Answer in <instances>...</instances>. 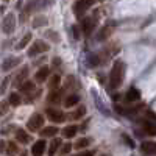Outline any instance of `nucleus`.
Listing matches in <instances>:
<instances>
[{"label":"nucleus","instance_id":"f257e3e1","mask_svg":"<svg viewBox=\"0 0 156 156\" xmlns=\"http://www.w3.org/2000/svg\"><path fill=\"white\" fill-rule=\"evenodd\" d=\"M125 78V64L122 61H115L109 73V86L111 89H119Z\"/></svg>","mask_w":156,"mask_h":156},{"label":"nucleus","instance_id":"f03ea898","mask_svg":"<svg viewBox=\"0 0 156 156\" xmlns=\"http://www.w3.org/2000/svg\"><path fill=\"white\" fill-rule=\"evenodd\" d=\"M98 0H78V2L75 3V6H73V11H75V14L80 17V16H83L84 12L92 6L94 3H97Z\"/></svg>","mask_w":156,"mask_h":156},{"label":"nucleus","instance_id":"7ed1b4c3","mask_svg":"<svg viewBox=\"0 0 156 156\" xmlns=\"http://www.w3.org/2000/svg\"><path fill=\"white\" fill-rule=\"evenodd\" d=\"M42 126H44V117L41 114H33L27 122V128L30 131H37V129H41Z\"/></svg>","mask_w":156,"mask_h":156},{"label":"nucleus","instance_id":"20e7f679","mask_svg":"<svg viewBox=\"0 0 156 156\" xmlns=\"http://www.w3.org/2000/svg\"><path fill=\"white\" fill-rule=\"evenodd\" d=\"M48 50V45L44 42V41H34L33 45L28 48V56L33 58V56H37V55H41L44 53V51Z\"/></svg>","mask_w":156,"mask_h":156},{"label":"nucleus","instance_id":"39448f33","mask_svg":"<svg viewBox=\"0 0 156 156\" xmlns=\"http://www.w3.org/2000/svg\"><path fill=\"white\" fill-rule=\"evenodd\" d=\"M45 114H47V117L51 120V122H55V123H61V122H64L66 120V115H64L59 109H53V108H47V111H45Z\"/></svg>","mask_w":156,"mask_h":156},{"label":"nucleus","instance_id":"423d86ee","mask_svg":"<svg viewBox=\"0 0 156 156\" xmlns=\"http://www.w3.org/2000/svg\"><path fill=\"white\" fill-rule=\"evenodd\" d=\"M14 28H16V16L12 14V12H9V14L3 19V33L9 34V33L14 31Z\"/></svg>","mask_w":156,"mask_h":156},{"label":"nucleus","instance_id":"0eeeda50","mask_svg":"<svg viewBox=\"0 0 156 156\" xmlns=\"http://www.w3.org/2000/svg\"><path fill=\"white\" fill-rule=\"evenodd\" d=\"M95 23H97V17L95 16H89V17H84L83 20V25H81V30L84 34H90L92 30L95 28Z\"/></svg>","mask_w":156,"mask_h":156},{"label":"nucleus","instance_id":"6e6552de","mask_svg":"<svg viewBox=\"0 0 156 156\" xmlns=\"http://www.w3.org/2000/svg\"><path fill=\"white\" fill-rule=\"evenodd\" d=\"M19 64H20V58H16V56H9V58H6V59L3 61V64H2V69H3L5 72H8V70H11L12 67L19 66Z\"/></svg>","mask_w":156,"mask_h":156},{"label":"nucleus","instance_id":"1a4fd4ad","mask_svg":"<svg viewBox=\"0 0 156 156\" xmlns=\"http://www.w3.org/2000/svg\"><path fill=\"white\" fill-rule=\"evenodd\" d=\"M140 150L145 154H156V142L154 140H145L140 144Z\"/></svg>","mask_w":156,"mask_h":156},{"label":"nucleus","instance_id":"9d476101","mask_svg":"<svg viewBox=\"0 0 156 156\" xmlns=\"http://www.w3.org/2000/svg\"><path fill=\"white\" fill-rule=\"evenodd\" d=\"M139 98H140L139 89H136V87H129V90H128L126 95H125V101H126V103H134V101H137Z\"/></svg>","mask_w":156,"mask_h":156},{"label":"nucleus","instance_id":"9b49d317","mask_svg":"<svg viewBox=\"0 0 156 156\" xmlns=\"http://www.w3.org/2000/svg\"><path fill=\"white\" fill-rule=\"evenodd\" d=\"M45 151V140H37L31 147V154L33 156H42Z\"/></svg>","mask_w":156,"mask_h":156},{"label":"nucleus","instance_id":"f8f14e48","mask_svg":"<svg viewBox=\"0 0 156 156\" xmlns=\"http://www.w3.org/2000/svg\"><path fill=\"white\" fill-rule=\"evenodd\" d=\"M48 73H50V69H48L47 66H42L41 69H39V70L36 72V75H34V78H36V81H37V83H44V81L47 80V76H48Z\"/></svg>","mask_w":156,"mask_h":156},{"label":"nucleus","instance_id":"ddd939ff","mask_svg":"<svg viewBox=\"0 0 156 156\" xmlns=\"http://www.w3.org/2000/svg\"><path fill=\"white\" fill-rule=\"evenodd\" d=\"M28 76V67H23L17 75H16V81H14V84L16 86H22L23 83H25V78Z\"/></svg>","mask_w":156,"mask_h":156},{"label":"nucleus","instance_id":"4468645a","mask_svg":"<svg viewBox=\"0 0 156 156\" xmlns=\"http://www.w3.org/2000/svg\"><path fill=\"white\" fill-rule=\"evenodd\" d=\"M59 148H61V140L59 139H53L50 142V145H48V156H55Z\"/></svg>","mask_w":156,"mask_h":156},{"label":"nucleus","instance_id":"2eb2a0df","mask_svg":"<svg viewBox=\"0 0 156 156\" xmlns=\"http://www.w3.org/2000/svg\"><path fill=\"white\" fill-rule=\"evenodd\" d=\"M61 97H62V90H59V89L51 90V92L48 94V101L53 103V105H56V103L61 101Z\"/></svg>","mask_w":156,"mask_h":156},{"label":"nucleus","instance_id":"dca6fc26","mask_svg":"<svg viewBox=\"0 0 156 156\" xmlns=\"http://www.w3.org/2000/svg\"><path fill=\"white\" fill-rule=\"evenodd\" d=\"M78 101H80V97H78L76 94L67 95V97H66V100H64V106H66V108H72V106H75V105H76Z\"/></svg>","mask_w":156,"mask_h":156},{"label":"nucleus","instance_id":"f3484780","mask_svg":"<svg viewBox=\"0 0 156 156\" xmlns=\"http://www.w3.org/2000/svg\"><path fill=\"white\" fill-rule=\"evenodd\" d=\"M56 133H58L56 126H47V128L41 129V136L42 137H53V136H56Z\"/></svg>","mask_w":156,"mask_h":156},{"label":"nucleus","instance_id":"a211bd4d","mask_svg":"<svg viewBox=\"0 0 156 156\" xmlns=\"http://www.w3.org/2000/svg\"><path fill=\"white\" fill-rule=\"evenodd\" d=\"M16 140H19L20 144H28L30 136L27 134V131H23V129H17L16 131Z\"/></svg>","mask_w":156,"mask_h":156},{"label":"nucleus","instance_id":"6ab92c4d","mask_svg":"<svg viewBox=\"0 0 156 156\" xmlns=\"http://www.w3.org/2000/svg\"><path fill=\"white\" fill-rule=\"evenodd\" d=\"M34 83L33 81H25L22 86H20V90H22V94H27V95H30V94H33L34 92Z\"/></svg>","mask_w":156,"mask_h":156},{"label":"nucleus","instance_id":"aec40b11","mask_svg":"<svg viewBox=\"0 0 156 156\" xmlns=\"http://www.w3.org/2000/svg\"><path fill=\"white\" fill-rule=\"evenodd\" d=\"M142 128H144V131L150 136H156V125L151 123V122H144L142 123Z\"/></svg>","mask_w":156,"mask_h":156},{"label":"nucleus","instance_id":"412c9836","mask_svg":"<svg viewBox=\"0 0 156 156\" xmlns=\"http://www.w3.org/2000/svg\"><path fill=\"white\" fill-rule=\"evenodd\" d=\"M76 131H78V126H76V125H69V126L64 128V137L72 139V137L76 134Z\"/></svg>","mask_w":156,"mask_h":156},{"label":"nucleus","instance_id":"4be33fe9","mask_svg":"<svg viewBox=\"0 0 156 156\" xmlns=\"http://www.w3.org/2000/svg\"><path fill=\"white\" fill-rule=\"evenodd\" d=\"M59 83H61L59 75H53V76L50 78V81H48V89L50 90H56L59 87Z\"/></svg>","mask_w":156,"mask_h":156},{"label":"nucleus","instance_id":"5701e85b","mask_svg":"<svg viewBox=\"0 0 156 156\" xmlns=\"http://www.w3.org/2000/svg\"><path fill=\"white\" fill-rule=\"evenodd\" d=\"M17 153H19L17 145H16L12 140H9L8 144H6V154H9V156H14V154H17Z\"/></svg>","mask_w":156,"mask_h":156},{"label":"nucleus","instance_id":"b1692460","mask_svg":"<svg viewBox=\"0 0 156 156\" xmlns=\"http://www.w3.org/2000/svg\"><path fill=\"white\" fill-rule=\"evenodd\" d=\"M109 34H111V28L109 27H103L101 30H100V33H98V41H105L106 37H109Z\"/></svg>","mask_w":156,"mask_h":156},{"label":"nucleus","instance_id":"393cba45","mask_svg":"<svg viewBox=\"0 0 156 156\" xmlns=\"http://www.w3.org/2000/svg\"><path fill=\"white\" fill-rule=\"evenodd\" d=\"M30 41H31V33H27V34L23 36L22 41L17 44V48H19V50H20V48H25V47L28 45V42H30Z\"/></svg>","mask_w":156,"mask_h":156},{"label":"nucleus","instance_id":"a878e982","mask_svg":"<svg viewBox=\"0 0 156 156\" xmlns=\"http://www.w3.org/2000/svg\"><path fill=\"white\" fill-rule=\"evenodd\" d=\"M12 106H19L20 103H22V100H20V97L17 95V94H9V100H8Z\"/></svg>","mask_w":156,"mask_h":156},{"label":"nucleus","instance_id":"bb28decb","mask_svg":"<svg viewBox=\"0 0 156 156\" xmlns=\"http://www.w3.org/2000/svg\"><path fill=\"white\" fill-rule=\"evenodd\" d=\"M87 64H89V67L98 66V56L97 55H87Z\"/></svg>","mask_w":156,"mask_h":156},{"label":"nucleus","instance_id":"cd10ccee","mask_svg":"<svg viewBox=\"0 0 156 156\" xmlns=\"http://www.w3.org/2000/svg\"><path fill=\"white\" fill-rule=\"evenodd\" d=\"M86 114V108L84 106H81V108H78L73 114H70V117H72V119H81V117Z\"/></svg>","mask_w":156,"mask_h":156},{"label":"nucleus","instance_id":"c85d7f7f","mask_svg":"<svg viewBox=\"0 0 156 156\" xmlns=\"http://www.w3.org/2000/svg\"><path fill=\"white\" fill-rule=\"evenodd\" d=\"M87 145H89V139H84V137H83V139H80V140L75 144V148H76V150H83V148H86Z\"/></svg>","mask_w":156,"mask_h":156},{"label":"nucleus","instance_id":"c756f323","mask_svg":"<svg viewBox=\"0 0 156 156\" xmlns=\"http://www.w3.org/2000/svg\"><path fill=\"white\" fill-rule=\"evenodd\" d=\"M9 111V101H0V117Z\"/></svg>","mask_w":156,"mask_h":156},{"label":"nucleus","instance_id":"7c9ffc66","mask_svg":"<svg viewBox=\"0 0 156 156\" xmlns=\"http://www.w3.org/2000/svg\"><path fill=\"white\" fill-rule=\"evenodd\" d=\"M8 84H9V76H6L5 80H3V83L0 84V95H3V94L6 92V87H8Z\"/></svg>","mask_w":156,"mask_h":156},{"label":"nucleus","instance_id":"2f4dec72","mask_svg":"<svg viewBox=\"0 0 156 156\" xmlns=\"http://www.w3.org/2000/svg\"><path fill=\"white\" fill-rule=\"evenodd\" d=\"M70 150H72V145H64V147H61V151L59 153L61 154H67Z\"/></svg>","mask_w":156,"mask_h":156},{"label":"nucleus","instance_id":"473e14b6","mask_svg":"<svg viewBox=\"0 0 156 156\" xmlns=\"http://www.w3.org/2000/svg\"><path fill=\"white\" fill-rule=\"evenodd\" d=\"M78 156H94V151H83V153H78Z\"/></svg>","mask_w":156,"mask_h":156},{"label":"nucleus","instance_id":"72a5a7b5","mask_svg":"<svg viewBox=\"0 0 156 156\" xmlns=\"http://www.w3.org/2000/svg\"><path fill=\"white\" fill-rule=\"evenodd\" d=\"M3 148H5V144H3V142H0V150L3 151Z\"/></svg>","mask_w":156,"mask_h":156},{"label":"nucleus","instance_id":"f704fd0d","mask_svg":"<svg viewBox=\"0 0 156 156\" xmlns=\"http://www.w3.org/2000/svg\"><path fill=\"white\" fill-rule=\"evenodd\" d=\"M3 2H8V0H3Z\"/></svg>","mask_w":156,"mask_h":156}]
</instances>
